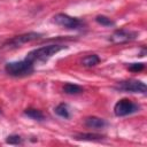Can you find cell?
Masks as SVG:
<instances>
[{"mask_svg": "<svg viewBox=\"0 0 147 147\" xmlns=\"http://www.w3.org/2000/svg\"><path fill=\"white\" fill-rule=\"evenodd\" d=\"M127 68L132 72H139V71H141V70L145 69V64L141 63V62H139V63H131Z\"/></svg>", "mask_w": 147, "mask_h": 147, "instance_id": "2e32d148", "label": "cell"}, {"mask_svg": "<svg viewBox=\"0 0 147 147\" xmlns=\"http://www.w3.org/2000/svg\"><path fill=\"white\" fill-rule=\"evenodd\" d=\"M53 21L63 26V28H67V29H71V30H77V29H80L84 23L79 20V18H76V17H72V16H69L67 14H63V13H59L56 14L54 17H53Z\"/></svg>", "mask_w": 147, "mask_h": 147, "instance_id": "277c9868", "label": "cell"}, {"mask_svg": "<svg viewBox=\"0 0 147 147\" xmlns=\"http://www.w3.org/2000/svg\"><path fill=\"white\" fill-rule=\"evenodd\" d=\"M55 113H56L59 116L63 117V118H69V116H70L69 107H68L65 103H60V105L55 108Z\"/></svg>", "mask_w": 147, "mask_h": 147, "instance_id": "4fadbf2b", "label": "cell"}, {"mask_svg": "<svg viewBox=\"0 0 147 147\" xmlns=\"http://www.w3.org/2000/svg\"><path fill=\"white\" fill-rule=\"evenodd\" d=\"M76 139L78 140H87V141H98L103 138V136L95 134V133H79L75 136Z\"/></svg>", "mask_w": 147, "mask_h": 147, "instance_id": "8fae6325", "label": "cell"}, {"mask_svg": "<svg viewBox=\"0 0 147 147\" xmlns=\"http://www.w3.org/2000/svg\"><path fill=\"white\" fill-rule=\"evenodd\" d=\"M117 88L124 92H131V93H146V84L141 80L137 79H129L123 80L117 84Z\"/></svg>", "mask_w": 147, "mask_h": 147, "instance_id": "8992f818", "label": "cell"}, {"mask_svg": "<svg viewBox=\"0 0 147 147\" xmlns=\"http://www.w3.org/2000/svg\"><path fill=\"white\" fill-rule=\"evenodd\" d=\"M65 48H67V46L56 45V44L46 45V46L36 48V49L29 52L25 59L29 60V61H31L32 63L39 62V61H45V60H48L49 57H52L53 55H55L56 53H59L60 51L65 49Z\"/></svg>", "mask_w": 147, "mask_h": 147, "instance_id": "6da1fadb", "label": "cell"}, {"mask_svg": "<svg viewBox=\"0 0 147 147\" xmlns=\"http://www.w3.org/2000/svg\"><path fill=\"white\" fill-rule=\"evenodd\" d=\"M63 92L67 94H78L83 92V87H80L77 84H72V83H67L63 86Z\"/></svg>", "mask_w": 147, "mask_h": 147, "instance_id": "30bf717a", "label": "cell"}, {"mask_svg": "<svg viewBox=\"0 0 147 147\" xmlns=\"http://www.w3.org/2000/svg\"><path fill=\"white\" fill-rule=\"evenodd\" d=\"M137 37V32L131 31V30H125V29H121V30H116L109 38V40L111 42L115 44H122V42H127L131 41L133 39H136Z\"/></svg>", "mask_w": 147, "mask_h": 147, "instance_id": "52a82bcc", "label": "cell"}, {"mask_svg": "<svg viewBox=\"0 0 147 147\" xmlns=\"http://www.w3.org/2000/svg\"><path fill=\"white\" fill-rule=\"evenodd\" d=\"M40 37H41V33H38V32H28V33H23L20 36H15L5 42L2 45V48H9V49L10 48H17V47L22 46L23 44L37 40Z\"/></svg>", "mask_w": 147, "mask_h": 147, "instance_id": "3957f363", "label": "cell"}, {"mask_svg": "<svg viewBox=\"0 0 147 147\" xmlns=\"http://www.w3.org/2000/svg\"><path fill=\"white\" fill-rule=\"evenodd\" d=\"M95 21L99 24L103 25V26H113V25H115V22L111 18H109V17H107L105 15H98L95 17Z\"/></svg>", "mask_w": 147, "mask_h": 147, "instance_id": "5bb4252c", "label": "cell"}, {"mask_svg": "<svg viewBox=\"0 0 147 147\" xmlns=\"http://www.w3.org/2000/svg\"><path fill=\"white\" fill-rule=\"evenodd\" d=\"M138 110H139V106L129 99H122V100L117 101L114 106V113L118 117H123V116L133 114Z\"/></svg>", "mask_w": 147, "mask_h": 147, "instance_id": "5b68a950", "label": "cell"}, {"mask_svg": "<svg viewBox=\"0 0 147 147\" xmlns=\"http://www.w3.org/2000/svg\"><path fill=\"white\" fill-rule=\"evenodd\" d=\"M85 125L87 127L91 129H103L107 125V122L103 118L100 117H95V116H91V117H86L85 118Z\"/></svg>", "mask_w": 147, "mask_h": 147, "instance_id": "ba28073f", "label": "cell"}, {"mask_svg": "<svg viewBox=\"0 0 147 147\" xmlns=\"http://www.w3.org/2000/svg\"><path fill=\"white\" fill-rule=\"evenodd\" d=\"M24 114H25L26 116H29L30 118L36 119V121H42V119L45 118L44 114H42L40 110L34 109V108H29V109H25V110H24Z\"/></svg>", "mask_w": 147, "mask_h": 147, "instance_id": "7c38bea8", "label": "cell"}, {"mask_svg": "<svg viewBox=\"0 0 147 147\" xmlns=\"http://www.w3.org/2000/svg\"><path fill=\"white\" fill-rule=\"evenodd\" d=\"M6 142L9 145H18V144H22V138L17 134H11V136L7 137Z\"/></svg>", "mask_w": 147, "mask_h": 147, "instance_id": "9a60e30c", "label": "cell"}, {"mask_svg": "<svg viewBox=\"0 0 147 147\" xmlns=\"http://www.w3.org/2000/svg\"><path fill=\"white\" fill-rule=\"evenodd\" d=\"M100 62V57L96 54H90L87 56H85L82 60V64L84 67H94Z\"/></svg>", "mask_w": 147, "mask_h": 147, "instance_id": "9c48e42d", "label": "cell"}, {"mask_svg": "<svg viewBox=\"0 0 147 147\" xmlns=\"http://www.w3.org/2000/svg\"><path fill=\"white\" fill-rule=\"evenodd\" d=\"M5 70L9 76L13 77H24L29 76L33 72V63L26 59L22 61H16V62H8L5 65Z\"/></svg>", "mask_w": 147, "mask_h": 147, "instance_id": "7a4b0ae2", "label": "cell"}]
</instances>
